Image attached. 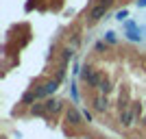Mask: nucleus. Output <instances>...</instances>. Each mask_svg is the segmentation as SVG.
Instances as JSON below:
<instances>
[{"mask_svg":"<svg viewBox=\"0 0 146 139\" xmlns=\"http://www.w3.org/2000/svg\"><path fill=\"white\" fill-rule=\"evenodd\" d=\"M107 107H109V100H107V96H103V94H100V96L94 100V111H96V113H105V111H107Z\"/></svg>","mask_w":146,"mask_h":139,"instance_id":"5","label":"nucleus"},{"mask_svg":"<svg viewBox=\"0 0 146 139\" xmlns=\"http://www.w3.org/2000/svg\"><path fill=\"white\" fill-rule=\"evenodd\" d=\"M83 117H85V120H87V124H90V122H92V113H90V111H83Z\"/></svg>","mask_w":146,"mask_h":139,"instance_id":"17","label":"nucleus"},{"mask_svg":"<svg viewBox=\"0 0 146 139\" xmlns=\"http://www.w3.org/2000/svg\"><path fill=\"white\" fill-rule=\"evenodd\" d=\"M31 113H33V115H44V117H46L48 111H46V104H35V107L31 109Z\"/></svg>","mask_w":146,"mask_h":139,"instance_id":"10","label":"nucleus"},{"mask_svg":"<svg viewBox=\"0 0 146 139\" xmlns=\"http://www.w3.org/2000/svg\"><path fill=\"white\" fill-rule=\"evenodd\" d=\"M127 15H129V11H127V9H122V11L116 13V20H118V22H124V20H127Z\"/></svg>","mask_w":146,"mask_h":139,"instance_id":"14","label":"nucleus"},{"mask_svg":"<svg viewBox=\"0 0 146 139\" xmlns=\"http://www.w3.org/2000/svg\"><path fill=\"white\" fill-rule=\"evenodd\" d=\"M46 111H48V113H57V111L61 109V102L59 100H52V98H50V100H46Z\"/></svg>","mask_w":146,"mask_h":139,"instance_id":"7","label":"nucleus"},{"mask_svg":"<svg viewBox=\"0 0 146 139\" xmlns=\"http://www.w3.org/2000/svg\"><path fill=\"white\" fill-rule=\"evenodd\" d=\"M83 120H85V117H83V113H79V109H74V107H70V109L66 111V122L68 124H70V126H81V124H83Z\"/></svg>","mask_w":146,"mask_h":139,"instance_id":"3","label":"nucleus"},{"mask_svg":"<svg viewBox=\"0 0 146 139\" xmlns=\"http://www.w3.org/2000/svg\"><path fill=\"white\" fill-rule=\"evenodd\" d=\"M79 43H81V37L74 35V37H72V46H79Z\"/></svg>","mask_w":146,"mask_h":139,"instance_id":"16","label":"nucleus"},{"mask_svg":"<svg viewBox=\"0 0 146 139\" xmlns=\"http://www.w3.org/2000/svg\"><path fill=\"white\" fill-rule=\"evenodd\" d=\"M107 50V42H98L96 43V52H105Z\"/></svg>","mask_w":146,"mask_h":139,"instance_id":"15","label":"nucleus"},{"mask_svg":"<svg viewBox=\"0 0 146 139\" xmlns=\"http://www.w3.org/2000/svg\"><path fill=\"white\" fill-rule=\"evenodd\" d=\"M96 89L100 91L103 96H107V94H109V91H111V83H109V80H107V78H103V80H100V83H98V87H96Z\"/></svg>","mask_w":146,"mask_h":139,"instance_id":"8","label":"nucleus"},{"mask_svg":"<svg viewBox=\"0 0 146 139\" xmlns=\"http://www.w3.org/2000/svg\"><path fill=\"white\" fill-rule=\"evenodd\" d=\"M35 100H39V98H37V91H35V89L26 91L24 96H22V104H33Z\"/></svg>","mask_w":146,"mask_h":139,"instance_id":"6","label":"nucleus"},{"mask_svg":"<svg viewBox=\"0 0 146 139\" xmlns=\"http://www.w3.org/2000/svg\"><path fill=\"white\" fill-rule=\"evenodd\" d=\"M113 5V0H100L94 9H92L90 13H87V22L90 24H96V22H100V20L107 15V11H109V7Z\"/></svg>","mask_w":146,"mask_h":139,"instance_id":"1","label":"nucleus"},{"mask_svg":"<svg viewBox=\"0 0 146 139\" xmlns=\"http://www.w3.org/2000/svg\"><path fill=\"white\" fill-rule=\"evenodd\" d=\"M124 35H127V39H129V42H142V35H140V30H127Z\"/></svg>","mask_w":146,"mask_h":139,"instance_id":"11","label":"nucleus"},{"mask_svg":"<svg viewBox=\"0 0 146 139\" xmlns=\"http://www.w3.org/2000/svg\"><path fill=\"white\" fill-rule=\"evenodd\" d=\"M81 78L85 80V83L90 85V87H98V83L103 80V76H100V74H98L96 70H94V67L85 65L83 70H81Z\"/></svg>","mask_w":146,"mask_h":139,"instance_id":"2","label":"nucleus"},{"mask_svg":"<svg viewBox=\"0 0 146 139\" xmlns=\"http://www.w3.org/2000/svg\"><path fill=\"white\" fill-rule=\"evenodd\" d=\"M137 2V7H146V0H135Z\"/></svg>","mask_w":146,"mask_h":139,"instance_id":"18","label":"nucleus"},{"mask_svg":"<svg viewBox=\"0 0 146 139\" xmlns=\"http://www.w3.org/2000/svg\"><path fill=\"white\" fill-rule=\"evenodd\" d=\"M83 139H90V137H83Z\"/></svg>","mask_w":146,"mask_h":139,"instance_id":"19","label":"nucleus"},{"mask_svg":"<svg viewBox=\"0 0 146 139\" xmlns=\"http://www.w3.org/2000/svg\"><path fill=\"white\" fill-rule=\"evenodd\" d=\"M105 42H107V43H116V42H118L116 33H113V30H109V33H105Z\"/></svg>","mask_w":146,"mask_h":139,"instance_id":"13","label":"nucleus"},{"mask_svg":"<svg viewBox=\"0 0 146 139\" xmlns=\"http://www.w3.org/2000/svg\"><path fill=\"white\" fill-rule=\"evenodd\" d=\"M135 117H137V115H135V113H133V111H131V109H122V111H120V124H122V126H124V128L133 126Z\"/></svg>","mask_w":146,"mask_h":139,"instance_id":"4","label":"nucleus"},{"mask_svg":"<svg viewBox=\"0 0 146 139\" xmlns=\"http://www.w3.org/2000/svg\"><path fill=\"white\" fill-rule=\"evenodd\" d=\"M72 57H74V50L72 48H63V50H61V59H63V63L72 61Z\"/></svg>","mask_w":146,"mask_h":139,"instance_id":"12","label":"nucleus"},{"mask_svg":"<svg viewBox=\"0 0 146 139\" xmlns=\"http://www.w3.org/2000/svg\"><path fill=\"white\" fill-rule=\"evenodd\" d=\"M44 89H46V94H55V91L59 89V80H48V83H44Z\"/></svg>","mask_w":146,"mask_h":139,"instance_id":"9","label":"nucleus"}]
</instances>
